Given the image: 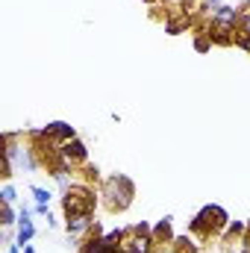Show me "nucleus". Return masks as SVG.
Returning a JSON list of instances; mask_svg holds the SVG:
<instances>
[{
    "mask_svg": "<svg viewBox=\"0 0 250 253\" xmlns=\"http://www.w3.org/2000/svg\"><path fill=\"white\" fill-rule=\"evenodd\" d=\"M224 227H227V212H224L221 206H203V209L191 218V224H188V230H191L200 242L218 236Z\"/></svg>",
    "mask_w": 250,
    "mask_h": 253,
    "instance_id": "f257e3e1",
    "label": "nucleus"
},
{
    "mask_svg": "<svg viewBox=\"0 0 250 253\" xmlns=\"http://www.w3.org/2000/svg\"><path fill=\"white\" fill-rule=\"evenodd\" d=\"M62 206H65V218L71 215H91L94 209V191L83 183H74L65 189V197H62Z\"/></svg>",
    "mask_w": 250,
    "mask_h": 253,
    "instance_id": "f03ea898",
    "label": "nucleus"
},
{
    "mask_svg": "<svg viewBox=\"0 0 250 253\" xmlns=\"http://www.w3.org/2000/svg\"><path fill=\"white\" fill-rule=\"evenodd\" d=\"M132 194H135L132 183H129L126 177H121V174L109 177V180H106V186H103V197H106V206H109L112 212H124L126 206L132 203Z\"/></svg>",
    "mask_w": 250,
    "mask_h": 253,
    "instance_id": "7ed1b4c3",
    "label": "nucleus"
},
{
    "mask_svg": "<svg viewBox=\"0 0 250 253\" xmlns=\"http://www.w3.org/2000/svg\"><path fill=\"white\" fill-rule=\"evenodd\" d=\"M59 156H62V165L68 168V171H74V168H80V165L88 162V150H85V144L77 141V138L65 141L62 147H59Z\"/></svg>",
    "mask_w": 250,
    "mask_h": 253,
    "instance_id": "20e7f679",
    "label": "nucleus"
},
{
    "mask_svg": "<svg viewBox=\"0 0 250 253\" xmlns=\"http://www.w3.org/2000/svg\"><path fill=\"white\" fill-rule=\"evenodd\" d=\"M44 135H47V138H53L56 144H65V141H71V138H74V126L56 121V124H50L47 129H44Z\"/></svg>",
    "mask_w": 250,
    "mask_h": 253,
    "instance_id": "39448f33",
    "label": "nucleus"
},
{
    "mask_svg": "<svg viewBox=\"0 0 250 253\" xmlns=\"http://www.w3.org/2000/svg\"><path fill=\"white\" fill-rule=\"evenodd\" d=\"M153 242H156V245H171V242H174V236H171V218H165V221L156 224V230H153Z\"/></svg>",
    "mask_w": 250,
    "mask_h": 253,
    "instance_id": "423d86ee",
    "label": "nucleus"
},
{
    "mask_svg": "<svg viewBox=\"0 0 250 253\" xmlns=\"http://www.w3.org/2000/svg\"><path fill=\"white\" fill-rule=\"evenodd\" d=\"M174 253H197V245L188 239V236H183V239H174Z\"/></svg>",
    "mask_w": 250,
    "mask_h": 253,
    "instance_id": "0eeeda50",
    "label": "nucleus"
},
{
    "mask_svg": "<svg viewBox=\"0 0 250 253\" xmlns=\"http://www.w3.org/2000/svg\"><path fill=\"white\" fill-rule=\"evenodd\" d=\"M33 233H36V230H33V224H30V221H27V224H21V230H18V245H27V242L33 239Z\"/></svg>",
    "mask_w": 250,
    "mask_h": 253,
    "instance_id": "6e6552de",
    "label": "nucleus"
},
{
    "mask_svg": "<svg viewBox=\"0 0 250 253\" xmlns=\"http://www.w3.org/2000/svg\"><path fill=\"white\" fill-rule=\"evenodd\" d=\"M33 194H36L39 206H47V203H50V191H47V189H39V186H33Z\"/></svg>",
    "mask_w": 250,
    "mask_h": 253,
    "instance_id": "1a4fd4ad",
    "label": "nucleus"
},
{
    "mask_svg": "<svg viewBox=\"0 0 250 253\" xmlns=\"http://www.w3.org/2000/svg\"><path fill=\"white\" fill-rule=\"evenodd\" d=\"M15 224V212H12V203H3V227H12Z\"/></svg>",
    "mask_w": 250,
    "mask_h": 253,
    "instance_id": "9d476101",
    "label": "nucleus"
},
{
    "mask_svg": "<svg viewBox=\"0 0 250 253\" xmlns=\"http://www.w3.org/2000/svg\"><path fill=\"white\" fill-rule=\"evenodd\" d=\"M0 197H3V203H15V189H12V186H6Z\"/></svg>",
    "mask_w": 250,
    "mask_h": 253,
    "instance_id": "9b49d317",
    "label": "nucleus"
},
{
    "mask_svg": "<svg viewBox=\"0 0 250 253\" xmlns=\"http://www.w3.org/2000/svg\"><path fill=\"white\" fill-rule=\"evenodd\" d=\"M9 253H18V245H12V248H9Z\"/></svg>",
    "mask_w": 250,
    "mask_h": 253,
    "instance_id": "f8f14e48",
    "label": "nucleus"
},
{
    "mask_svg": "<svg viewBox=\"0 0 250 253\" xmlns=\"http://www.w3.org/2000/svg\"><path fill=\"white\" fill-rule=\"evenodd\" d=\"M147 3H156V0H147Z\"/></svg>",
    "mask_w": 250,
    "mask_h": 253,
    "instance_id": "ddd939ff",
    "label": "nucleus"
}]
</instances>
